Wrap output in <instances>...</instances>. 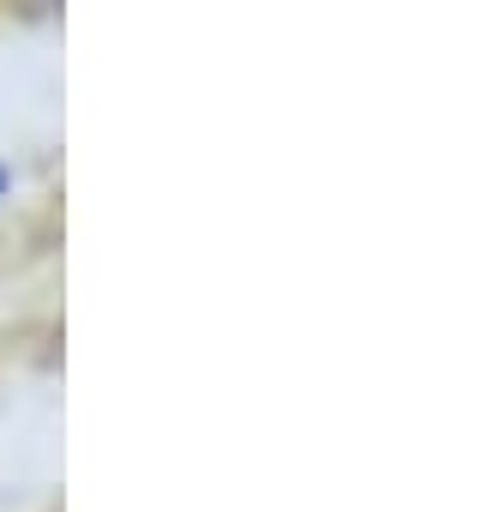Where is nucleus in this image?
<instances>
[{
  "label": "nucleus",
  "mask_w": 494,
  "mask_h": 512,
  "mask_svg": "<svg viewBox=\"0 0 494 512\" xmlns=\"http://www.w3.org/2000/svg\"><path fill=\"white\" fill-rule=\"evenodd\" d=\"M0 193H7V169H0Z\"/></svg>",
  "instance_id": "obj_1"
}]
</instances>
